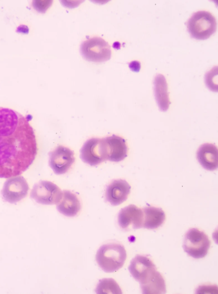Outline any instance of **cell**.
I'll list each match as a JSON object with an SVG mask.
<instances>
[{
	"label": "cell",
	"instance_id": "52a82bcc",
	"mask_svg": "<svg viewBox=\"0 0 218 294\" xmlns=\"http://www.w3.org/2000/svg\"><path fill=\"white\" fill-rule=\"evenodd\" d=\"M62 197V191L56 184L47 180L35 183L30 197L37 203L45 205L57 204Z\"/></svg>",
	"mask_w": 218,
	"mask_h": 294
},
{
	"label": "cell",
	"instance_id": "3957f363",
	"mask_svg": "<svg viewBox=\"0 0 218 294\" xmlns=\"http://www.w3.org/2000/svg\"><path fill=\"white\" fill-rule=\"evenodd\" d=\"M191 37L197 40H204L214 33L217 28L215 18L209 12L199 11L194 13L186 23Z\"/></svg>",
	"mask_w": 218,
	"mask_h": 294
},
{
	"label": "cell",
	"instance_id": "30bf717a",
	"mask_svg": "<svg viewBox=\"0 0 218 294\" xmlns=\"http://www.w3.org/2000/svg\"><path fill=\"white\" fill-rule=\"evenodd\" d=\"M118 224L123 230L138 229L143 227L144 213L134 205H130L120 210L118 215Z\"/></svg>",
	"mask_w": 218,
	"mask_h": 294
},
{
	"label": "cell",
	"instance_id": "7c38bea8",
	"mask_svg": "<svg viewBox=\"0 0 218 294\" xmlns=\"http://www.w3.org/2000/svg\"><path fill=\"white\" fill-rule=\"evenodd\" d=\"M104 138L105 143L107 160L118 162L127 156V146L123 138L112 135Z\"/></svg>",
	"mask_w": 218,
	"mask_h": 294
},
{
	"label": "cell",
	"instance_id": "8fae6325",
	"mask_svg": "<svg viewBox=\"0 0 218 294\" xmlns=\"http://www.w3.org/2000/svg\"><path fill=\"white\" fill-rule=\"evenodd\" d=\"M130 189L131 186L125 180H114L106 187V200L112 206L119 205L127 199Z\"/></svg>",
	"mask_w": 218,
	"mask_h": 294
},
{
	"label": "cell",
	"instance_id": "4fadbf2b",
	"mask_svg": "<svg viewBox=\"0 0 218 294\" xmlns=\"http://www.w3.org/2000/svg\"><path fill=\"white\" fill-rule=\"evenodd\" d=\"M156 269L155 265L148 257L141 255H136L131 261L128 270L133 277L137 281H142L153 270Z\"/></svg>",
	"mask_w": 218,
	"mask_h": 294
},
{
	"label": "cell",
	"instance_id": "277c9868",
	"mask_svg": "<svg viewBox=\"0 0 218 294\" xmlns=\"http://www.w3.org/2000/svg\"><path fill=\"white\" fill-rule=\"evenodd\" d=\"M80 53L85 60L99 63L109 60L111 56L110 46L99 37L84 41L80 45Z\"/></svg>",
	"mask_w": 218,
	"mask_h": 294
},
{
	"label": "cell",
	"instance_id": "ffe728a7",
	"mask_svg": "<svg viewBox=\"0 0 218 294\" xmlns=\"http://www.w3.org/2000/svg\"><path fill=\"white\" fill-rule=\"evenodd\" d=\"M205 83L212 91H217V66L211 68L205 75Z\"/></svg>",
	"mask_w": 218,
	"mask_h": 294
},
{
	"label": "cell",
	"instance_id": "d6986e66",
	"mask_svg": "<svg viewBox=\"0 0 218 294\" xmlns=\"http://www.w3.org/2000/svg\"><path fill=\"white\" fill-rule=\"evenodd\" d=\"M95 292L98 294L122 293L118 284L114 279L111 278L100 280L96 286Z\"/></svg>",
	"mask_w": 218,
	"mask_h": 294
},
{
	"label": "cell",
	"instance_id": "7402d4cb",
	"mask_svg": "<svg viewBox=\"0 0 218 294\" xmlns=\"http://www.w3.org/2000/svg\"><path fill=\"white\" fill-rule=\"evenodd\" d=\"M129 67L134 72H138L140 69V63L138 61H133L129 63Z\"/></svg>",
	"mask_w": 218,
	"mask_h": 294
},
{
	"label": "cell",
	"instance_id": "2e32d148",
	"mask_svg": "<svg viewBox=\"0 0 218 294\" xmlns=\"http://www.w3.org/2000/svg\"><path fill=\"white\" fill-rule=\"evenodd\" d=\"M57 209L65 216L75 217L81 209L80 202L76 194L70 190H65L62 191V197L57 204Z\"/></svg>",
	"mask_w": 218,
	"mask_h": 294
},
{
	"label": "cell",
	"instance_id": "9c48e42d",
	"mask_svg": "<svg viewBox=\"0 0 218 294\" xmlns=\"http://www.w3.org/2000/svg\"><path fill=\"white\" fill-rule=\"evenodd\" d=\"M29 190L28 182L22 176H16L7 180L1 191L4 200L16 204L25 198Z\"/></svg>",
	"mask_w": 218,
	"mask_h": 294
},
{
	"label": "cell",
	"instance_id": "44dd1931",
	"mask_svg": "<svg viewBox=\"0 0 218 294\" xmlns=\"http://www.w3.org/2000/svg\"><path fill=\"white\" fill-rule=\"evenodd\" d=\"M53 3V1H33L32 6L39 13H45Z\"/></svg>",
	"mask_w": 218,
	"mask_h": 294
},
{
	"label": "cell",
	"instance_id": "e0dca14e",
	"mask_svg": "<svg viewBox=\"0 0 218 294\" xmlns=\"http://www.w3.org/2000/svg\"><path fill=\"white\" fill-rule=\"evenodd\" d=\"M153 85L154 96L159 109L165 112L168 109L170 102L164 76L161 74L156 75L154 79Z\"/></svg>",
	"mask_w": 218,
	"mask_h": 294
},
{
	"label": "cell",
	"instance_id": "8992f818",
	"mask_svg": "<svg viewBox=\"0 0 218 294\" xmlns=\"http://www.w3.org/2000/svg\"><path fill=\"white\" fill-rule=\"evenodd\" d=\"M80 157L85 163L96 166L107 160L104 138H91L83 144L80 151Z\"/></svg>",
	"mask_w": 218,
	"mask_h": 294
},
{
	"label": "cell",
	"instance_id": "5b68a950",
	"mask_svg": "<svg viewBox=\"0 0 218 294\" xmlns=\"http://www.w3.org/2000/svg\"><path fill=\"white\" fill-rule=\"evenodd\" d=\"M210 242L207 235L197 228L189 229L183 243L184 251L194 258H202L208 253Z\"/></svg>",
	"mask_w": 218,
	"mask_h": 294
},
{
	"label": "cell",
	"instance_id": "5bb4252c",
	"mask_svg": "<svg viewBox=\"0 0 218 294\" xmlns=\"http://www.w3.org/2000/svg\"><path fill=\"white\" fill-rule=\"evenodd\" d=\"M196 157L200 165L207 170H215L218 166V150L214 144L204 143L197 150Z\"/></svg>",
	"mask_w": 218,
	"mask_h": 294
},
{
	"label": "cell",
	"instance_id": "6da1fadb",
	"mask_svg": "<svg viewBox=\"0 0 218 294\" xmlns=\"http://www.w3.org/2000/svg\"><path fill=\"white\" fill-rule=\"evenodd\" d=\"M38 151L29 119L0 107V178L20 175L33 163Z\"/></svg>",
	"mask_w": 218,
	"mask_h": 294
},
{
	"label": "cell",
	"instance_id": "7a4b0ae2",
	"mask_svg": "<svg viewBox=\"0 0 218 294\" xmlns=\"http://www.w3.org/2000/svg\"><path fill=\"white\" fill-rule=\"evenodd\" d=\"M126 259V251L120 244L110 243L102 245L96 255L99 266L105 272L117 271L124 265Z\"/></svg>",
	"mask_w": 218,
	"mask_h": 294
},
{
	"label": "cell",
	"instance_id": "ba28073f",
	"mask_svg": "<svg viewBox=\"0 0 218 294\" xmlns=\"http://www.w3.org/2000/svg\"><path fill=\"white\" fill-rule=\"evenodd\" d=\"M49 166L57 175L67 173L75 160L73 151L62 145L57 146L49 153Z\"/></svg>",
	"mask_w": 218,
	"mask_h": 294
},
{
	"label": "cell",
	"instance_id": "ac0fdd59",
	"mask_svg": "<svg viewBox=\"0 0 218 294\" xmlns=\"http://www.w3.org/2000/svg\"><path fill=\"white\" fill-rule=\"evenodd\" d=\"M144 213L143 227L147 229H155L162 225L165 219V214L162 209L148 206L142 209Z\"/></svg>",
	"mask_w": 218,
	"mask_h": 294
},
{
	"label": "cell",
	"instance_id": "9a60e30c",
	"mask_svg": "<svg viewBox=\"0 0 218 294\" xmlns=\"http://www.w3.org/2000/svg\"><path fill=\"white\" fill-rule=\"evenodd\" d=\"M140 284L142 293L161 294L166 292L165 280L156 269L151 271Z\"/></svg>",
	"mask_w": 218,
	"mask_h": 294
}]
</instances>
